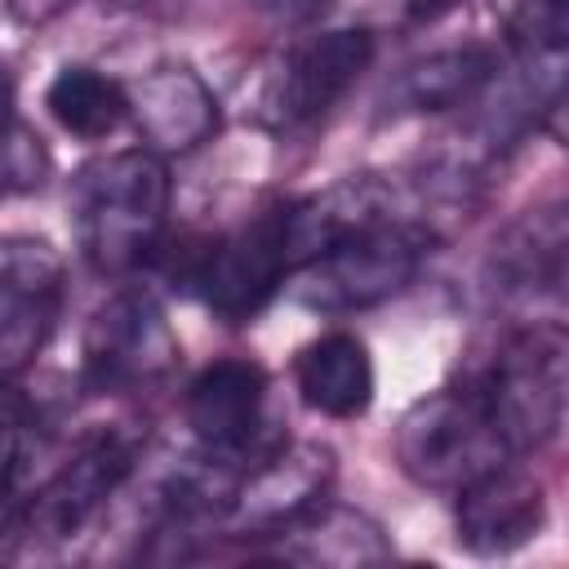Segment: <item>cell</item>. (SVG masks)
<instances>
[{
	"mask_svg": "<svg viewBox=\"0 0 569 569\" xmlns=\"http://www.w3.org/2000/svg\"><path fill=\"white\" fill-rule=\"evenodd\" d=\"M169 164L147 147L107 151L76 169L67 209L80 258L98 276L138 271L169 218Z\"/></svg>",
	"mask_w": 569,
	"mask_h": 569,
	"instance_id": "cell-1",
	"label": "cell"
},
{
	"mask_svg": "<svg viewBox=\"0 0 569 569\" xmlns=\"http://www.w3.org/2000/svg\"><path fill=\"white\" fill-rule=\"evenodd\" d=\"M436 244H440V236L413 209L382 213V218L338 236L316 258H307L289 276L293 298L316 316L369 311V307L405 293L418 280V271Z\"/></svg>",
	"mask_w": 569,
	"mask_h": 569,
	"instance_id": "cell-2",
	"label": "cell"
},
{
	"mask_svg": "<svg viewBox=\"0 0 569 569\" xmlns=\"http://www.w3.org/2000/svg\"><path fill=\"white\" fill-rule=\"evenodd\" d=\"M493 431L507 453H538L565 427L569 400V338L560 320H529L507 333L489 369L476 378Z\"/></svg>",
	"mask_w": 569,
	"mask_h": 569,
	"instance_id": "cell-3",
	"label": "cell"
},
{
	"mask_svg": "<svg viewBox=\"0 0 569 569\" xmlns=\"http://www.w3.org/2000/svg\"><path fill=\"white\" fill-rule=\"evenodd\" d=\"M507 458L511 453L493 431L476 382L427 391L396 422V462L418 489L431 493L453 498L462 485H471Z\"/></svg>",
	"mask_w": 569,
	"mask_h": 569,
	"instance_id": "cell-4",
	"label": "cell"
},
{
	"mask_svg": "<svg viewBox=\"0 0 569 569\" xmlns=\"http://www.w3.org/2000/svg\"><path fill=\"white\" fill-rule=\"evenodd\" d=\"M178 333L164 307L142 289L111 293L84 325L80 382L93 396H133L178 369Z\"/></svg>",
	"mask_w": 569,
	"mask_h": 569,
	"instance_id": "cell-5",
	"label": "cell"
},
{
	"mask_svg": "<svg viewBox=\"0 0 569 569\" xmlns=\"http://www.w3.org/2000/svg\"><path fill=\"white\" fill-rule=\"evenodd\" d=\"M142 458L138 427H98L89 431L22 502L18 529L40 542L76 538L133 476Z\"/></svg>",
	"mask_w": 569,
	"mask_h": 569,
	"instance_id": "cell-6",
	"label": "cell"
},
{
	"mask_svg": "<svg viewBox=\"0 0 569 569\" xmlns=\"http://www.w3.org/2000/svg\"><path fill=\"white\" fill-rule=\"evenodd\" d=\"M289 276H293V258L284 244V204L209 240L204 249L191 253L182 271L187 289H196L200 302L227 325L253 320Z\"/></svg>",
	"mask_w": 569,
	"mask_h": 569,
	"instance_id": "cell-7",
	"label": "cell"
},
{
	"mask_svg": "<svg viewBox=\"0 0 569 569\" xmlns=\"http://www.w3.org/2000/svg\"><path fill=\"white\" fill-rule=\"evenodd\" d=\"M378 40L369 27H329L302 44H293L262 80L258 116L276 133L307 129L325 120L347 89L369 71Z\"/></svg>",
	"mask_w": 569,
	"mask_h": 569,
	"instance_id": "cell-8",
	"label": "cell"
},
{
	"mask_svg": "<svg viewBox=\"0 0 569 569\" xmlns=\"http://www.w3.org/2000/svg\"><path fill=\"white\" fill-rule=\"evenodd\" d=\"M333 471V449L320 440L271 445L240 471L231 502L222 511V529H231L236 538H276L320 498H329Z\"/></svg>",
	"mask_w": 569,
	"mask_h": 569,
	"instance_id": "cell-9",
	"label": "cell"
},
{
	"mask_svg": "<svg viewBox=\"0 0 569 569\" xmlns=\"http://www.w3.org/2000/svg\"><path fill=\"white\" fill-rule=\"evenodd\" d=\"M67 298V267L49 240H0V378L27 369L58 329Z\"/></svg>",
	"mask_w": 569,
	"mask_h": 569,
	"instance_id": "cell-10",
	"label": "cell"
},
{
	"mask_svg": "<svg viewBox=\"0 0 569 569\" xmlns=\"http://www.w3.org/2000/svg\"><path fill=\"white\" fill-rule=\"evenodd\" d=\"M267 369L249 356H222L204 365L182 400L187 427L200 449L231 458L249 467V458H262L271 445L262 440L267 431Z\"/></svg>",
	"mask_w": 569,
	"mask_h": 569,
	"instance_id": "cell-11",
	"label": "cell"
},
{
	"mask_svg": "<svg viewBox=\"0 0 569 569\" xmlns=\"http://www.w3.org/2000/svg\"><path fill=\"white\" fill-rule=\"evenodd\" d=\"M565 258H569V218L565 204L525 209L516 222L502 227L493 249L485 253V289L498 302L538 307L565 298Z\"/></svg>",
	"mask_w": 569,
	"mask_h": 569,
	"instance_id": "cell-12",
	"label": "cell"
},
{
	"mask_svg": "<svg viewBox=\"0 0 569 569\" xmlns=\"http://www.w3.org/2000/svg\"><path fill=\"white\" fill-rule=\"evenodd\" d=\"M542 525H547V489L533 471L516 467L511 458L453 493L458 547H467L471 556H511L516 547L533 542Z\"/></svg>",
	"mask_w": 569,
	"mask_h": 569,
	"instance_id": "cell-13",
	"label": "cell"
},
{
	"mask_svg": "<svg viewBox=\"0 0 569 569\" xmlns=\"http://www.w3.org/2000/svg\"><path fill=\"white\" fill-rule=\"evenodd\" d=\"M124 93H129V120L142 147L156 151L160 160L191 156L222 124V107L213 89L187 62H160L133 84H124Z\"/></svg>",
	"mask_w": 569,
	"mask_h": 569,
	"instance_id": "cell-14",
	"label": "cell"
},
{
	"mask_svg": "<svg viewBox=\"0 0 569 569\" xmlns=\"http://www.w3.org/2000/svg\"><path fill=\"white\" fill-rule=\"evenodd\" d=\"M502 58L489 44H449L427 58H413L387 89V111L396 116H436L471 107L485 84L498 76Z\"/></svg>",
	"mask_w": 569,
	"mask_h": 569,
	"instance_id": "cell-15",
	"label": "cell"
},
{
	"mask_svg": "<svg viewBox=\"0 0 569 569\" xmlns=\"http://www.w3.org/2000/svg\"><path fill=\"white\" fill-rule=\"evenodd\" d=\"M276 556L293 565H329V569H356L391 560L396 547L382 533V525L356 507L320 498L311 511H302L293 525L276 533Z\"/></svg>",
	"mask_w": 569,
	"mask_h": 569,
	"instance_id": "cell-16",
	"label": "cell"
},
{
	"mask_svg": "<svg viewBox=\"0 0 569 569\" xmlns=\"http://www.w3.org/2000/svg\"><path fill=\"white\" fill-rule=\"evenodd\" d=\"M293 382H298V396L329 418H360L373 405V387H378L365 338L347 329H329L307 347H298Z\"/></svg>",
	"mask_w": 569,
	"mask_h": 569,
	"instance_id": "cell-17",
	"label": "cell"
},
{
	"mask_svg": "<svg viewBox=\"0 0 569 569\" xmlns=\"http://www.w3.org/2000/svg\"><path fill=\"white\" fill-rule=\"evenodd\" d=\"M44 107L71 138L84 142H98L129 120L124 84L102 76L98 67H62L44 89Z\"/></svg>",
	"mask_w": 569,
	"mask_h": 569,
	"instance_id": "cell-18",
	"label": "cell"
},
{
	"mask_svg": "<svg viewBox=\"0 0 569 569\" xmlns=\"http://www.w3.org/2000/svg\"><path fill=\"white\" fill-rule=\"evenodd\" d=\"M569 0H516L507 18V44L520 62H565Z\"/></svg>",
	"mask_w": 569,
	"mask_h": 569,
	"instance_id": "cell-19",
	"label": "cell"
},
{
	"mask_svg": "<svg viewBox=\"0 0 569 569\" xmlns=\"http://www.w3.org/2000/svg\"><path fill=\"white\" fill-rule=\"evenodd\" d=\"M49 173H53V156L44 138L18 116H0V200L40 191Z\"/></svg>",
	"mask_w": 569,
	"mask_h": 569,
	"instance_id": "cell-20",
	"label": "cell"
},
{
	"mask_svg": "<svg viewBox=\"0 0 569 569\" xmlns=\"http://www.w3.org/2000/svg\"><path fill=\"white\" fill-rule=\"evenodd\" d=\"M249 4H258V9H267V13H289V18H298V13H311L320 0H249Z\"/></svg>",
	"mask_w": 569,
	"mask_h": 569,
	"instance_id": "cell-21",
	"label": "cell"
}]
</instances>
